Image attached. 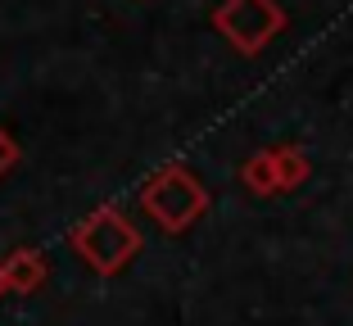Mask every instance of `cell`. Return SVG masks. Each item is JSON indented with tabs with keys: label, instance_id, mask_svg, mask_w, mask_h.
I'll list each match as a JSON object with an SVG mask.
<instances>
[{
	"label": "cell",
	"instance_id": "1",
	"mask_svg": "<svg viewBox=\"0 0 353 326\" xmlns=\"http://www.w3.org/2000/svg\"><path fill=\"white\" fill-rule=\"evenodd\" d=\"M73 245H77V254H82L95 272L109 276V272H118V267L136 254L141 236H136V227L118 209H100V213H91V218L73 232Z\"/></svg>",
	"mask_w": 353,
	"mask_h": 326
},
{
	"label": "cell",
	"instance_id": "2",
	"mask_svg": "<svg viewBox=\"0 0 353 326\" xmlns=\"http://www.w3.org/2000/svg\"><path fill=\"white\" fill-rule=\"evenodd\" d=\"M213 28L240 54H259L285 28V10H281L276 0H222L218 10H213Z\"/></svg>",
	"mask_w": 353,
	"mask_h": 326
},
{
	"label": "cell",
	"instance_id": "3",
	"mask_svg": "<svg viewBox=\"0 0 353 326\" xmlns=\"http://www.w3.org/2000/svg\"><path fill=\"white\" fill-rule=\"evenodd\" d=\"M141 200H145V209L163 222L168 232H181V227L204 209V190H199V181L190 177L186 168H163V172L150 177Z\"/></svg>",
	"mask_w": 353,
	"mask_h": 326
},
{
	"label": "cell",
	"instance_id": "4",
	"mask_svg": "<svg viewBox=\"0 0 353 326\" xmlns=\"http://www.w3.org/2000/svg\"><path fill=\"white\" fill-rule=\"evenodd\" d=\"M46 281V258L37 249H14L5 263H0V285L10 295H32L37 285Z\"/></svg>",
	"mask_w": 353,
	"mask_h": 326
},
{
	"label": "cell",
	"instance_id": "5",
	"mask_svg": "<svg viewBox=\"0 0 353 326\" xmlns=\"http://www.w3.org/2000/svg\"><path fill=\"white\" fill-rule=\"evenodd\" d=\"M14 163H19V145H14V136L5 132V127H0V177H5Z\"/></svg>",
	"mask_w": 353,
	"mask_h": 326
},
{
	"label": "cell",
	"instance_id": "6",
	"mask_svg": "<svg viewBox=\"0 0 353 326\" xmlns=\"http://www.w3.org/2000/svg\"><path fill=\"white\" fill-rule=\"evenodd\" d=\"M272 168H281V177H285V186H290V181L303 172V163H299V154H290V150H285V154L272 159Z\"/></svg>",
	"mask_w": 353,
	"mask_h": 326
},
{
	"label": "cell",
	"instance_id": "7",
	"mask_svg": "<svg viewBox=\"0 0 353 326\" xmlns=\"http://www.w3.org/2000/svg\"><path fill=\"white\" fill-rule=\"evenodd\" d=\"M0 295H5V285H0Z\"/></svg>",
	"mask_w": 353,
	"mask_h": 326
}]
</instances>
